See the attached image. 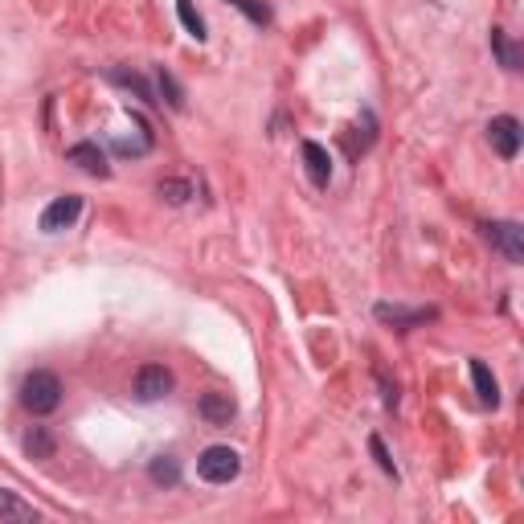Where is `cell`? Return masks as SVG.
Instances as JSON below:
<instances>
[{"mask_svg": "<svg viewBox=\"0 0 524 524\" xmlns=\"http://www.w3.org/2000/svg\"><path fill=\"white\" fill-rule=\"evenodd\" d=\"M21 405H25L29 414H37V418H45V414H53L62 405V381L58 373L50 369H33L25 381H21Z\"/></svg>", "mask_w": 524, "mask_h": 524, "instance_id": "6da1fadb", "label": "cell"}, {"mask_svg": "<svg viewBox=\"0 0 524 524\" xmlns=\"http://www.w3.org/2000/svg\"><path fill=\"white\" fill-rule=\"evenodd\" d=\"M238 472H242V459L233 447H205L197 459V475L205 483H230L238 480Z\"/></svg>", "mask_w": 524, "mask_h": 524, "instance_id": "7a4b0ae2", "label": "cell"}, {"mask_svg": "<svg viewBox=\"0 0 524 524\" xmlns=\"http://www.w3.org/2000/svg\"><path fill=\"white\" fill-rule=\"evenodd\" d=\"M483 230H488L491 246H496L512 267H520V262H524V230H520V225H516V222H488Z\"/></svg>", "mask_w": 524, "mask_h": 524, "instance_id": "3957f363", "label": "cell"}, {"mask_svg": "<svg viewBox=\"0 0 524 524\" xmlns=\"http://www.w3.org/2000/svg\"><path fill=\"white\" fill-rule=\"evenodd\" d=\"M78 214H82V197H74V193H66V197L50 201V205L42 209V230L45 233H58V230H70V225L78 222Z\"/></svg>", "mask_w": 524, "mask_h": 524, "instance_id": "277c9868", "label": "cell"}, {"mask_svg": "<svg viewBox=\"0 0 524 524\" xmlns=\"http://www.w3.org/2000/svg\"><path fill=\"white\" fill-rule=\"evenodd\" d=\"M488 139L491 148H496L504 160H516V152H520V119H512V115H496V119L488 123Z\"/></svg>", "mask_w": 524, "mask_h": 524, "instance_id": "5b68a950", "label": "cell"}, {"mask_svg": "<svg viewBox=\"0 0 524 524\" xmlns=\"http://www.w3.org/2000/svg\"><path fill=\"white\" fill-rule=\"evenodd\" d=\"M172 394V373L164 365H144L136 373V397L139 402H160V397Z\"/></svg>", "mask_w": 524, "mask_h": 524, "instance_id": "8992f818", "label": "cell"}, {"mask_svg": "<svg viewBox=\"0 0 524 524\" xmlns=\"http://www.w3.org/2000/svg\"><path fill=\"white\" fill-rule=\"evenodd\" d=\"M373 316L381 319V324H389V328H418V324H426V319H434L439 311L434 308H402V303H377L373 308Z\"/></svg>", "mask_w": 524, "mask_h": 524, "instance_id": "52a82bcc", "label": "cell"}, {"mask_svg": "<svg viewBox=\"0 0 524 524\" xmlns=\"http://www.w3.org/2000/svg\"><path fill=\"white\" fill-rule=\"evenodd\" d=\"M303 164H308L311 185L328 189V181H332V156H328V148L316 144V139H303Z\"/></svg>", "mask_w": 524, "mask_h": 524, "instance_id": "ba28073f", "label": "cell"}, {"mask_svg": "<svg viewBox=\"0 0 524 524\" xmlns=\"http://www.w3.org/2000/svg\"><path fill=\"white\" fill-rule=\"evenodd\" d=\"M197 410H201V418H205L209 426H230V418L238 414V405H233L230 394H217V389H214V394L201 397Z\"/></svg>", "mask_w": 524, "mask_h": 524, "instance_id": "9c48e42d", "label": "cell"}, {"mask_svg": "<svg viewBox=\"0 0 524 524\" xmlns=\"http://www.w3.org/2000/svg\"><path fill=\"white\" fill-rule=\"evenodd\" d=\"M66 160L78 164L82 172H91V176H107V156H103V148H99V144H74L66 152Z\"/></svg>", "mask_w": 524, "mask_h": 524, "instance_id": "30bf717a", "label": "cell"}, {"mask_svg": "<svg viewBox=\"0 0 524 524\" xmlns=\"http://www.w3.org/2000/svg\"><path fill=\"white\" fill-rule=\"evenodd\" d=\"M37 516H42V512H37L33 504H25L17 491L0 488V520H37Z\"/></svg>", "mask_w": 524, "mask_h": 524, "instance_id": "8fae6325", "label": "cell"}, {"mask_svg": "<svg viewBox=\"0 0 524 524\" xmlns=\"http://www.w3.org/2000/svg\"><path fill=\"white\" fill-rule=\"evenodd\" d=\"M472 381H475V394H480L483 405H500V386L483 361H472Z\"/></svg>", "mask_w": 524, "mask_h": 524, "instance_id": "7c38bea8", "label": "cell"}, {"mask_svg": "<svg viewBox=\"0 0 524 524\" xmlns=\"http://www.w3.org/2000/svg\"><path fill=\"white\" fill-rule=\"evenodd\" d=\"M148 475H152V483H160V488H176V483H181V463L172 455H156L152 463H148Z\"/></svg>", "mask_w": 524, "mask_h": 524, "instance_id": "4fadbf2b", "label": "cell"}, {"mask_svg": "<svg viewBox=\"0 0 524 524\" xmlns=\"http://www.w3.org/2000/svg\"><path fill=\"white\" fill-rule=\"evenodd\" d=\"M25 451H29V459H53V434L45 426H33L25 434Z\"/></svg>", "mask_w": 524, "mask_h": 524, "instance_id": "5bb4252c", "label": "cell"}, {"mask_svg": "<svg viewBox=\"0 0 524 524\" xmlns=\"http://www.w3.org/2000/svg\"><path fill=\"white\" fill-rule=\"evenodd\" d=\"M491 50H496V58H500V66H504V70L520 66V53H516V45L504 37V29H491Z\"/></svg>", "mask_w": 524, "mask_h": 524, "instance_id": "9a60e30c", "label": "cell"}, {"mask_svg": "<svg viewBox=\"0 0 524 524\" xmlns=\"http://www.w3.org/2000/svg\"><path fill=\"white\" fill-rule=\"evenodd\" d=\"M156 82H160L164 103H168L172 111H181V107H185V91H181V82H176V78H172L168 70H160V74H156Z\"/></svg>", "mask_w": 524, "mask_h": 524, "instance_id": "2e32d148", "label": "cell"}, {"mask_svg": "<svg viewBox=\"0 0 524 524\" xmlns=\"http://www.w3.org/2000/svg\"><path fill=\"white\" fill-rule=\"evenodd\" d=\"M111 82H119V86H128V91H136L144 103H160V99H152V91H148V82L139 74H131V70H111Z\"/></svg>", "mask_w": 524, "mask_h": 524, "instance_id": "e0dca14e", "label": "cell"}, {"mask_svg": "<svg viewBox=\"0 0 524 524\" xmlns=\"http://www.w3.org/2000/svg\"><path fill=\"white\" fill-rule=\"evenodd\" d=\"M176 13H181V25L189 29V33L197 37V42H205V21H201V13L193 9L189 0H176Z\"/></svg>", "mask_w": 524, "mask_h": 524, "instance_id": "ac0fdd59", "label": "cell"}, {"mask_svg": "<svg viewBox=\"0 0 524 524\" xmlns=\"http://www.w3.org/2000/svg\"><path fill=\"white\" fill-rule=\"evenodd\" d=\"M156 193H160L168 205H185V201L193 197V185L189 181H160V189H156Z\"/></svg>", "mask_w": 524, "mask_h": 524, "instance_id": "d6986e66", "label": "cell"}, {"mask_svg": "<svg viewBox=\"0 0 524 524\" xmlns=\"http://www.w3.org/2000/svg\"><path fill=\"white\" fill-rule=\"evenodd\" d=\"M230 5H233V9L246 13V17L254 21V25H271V9L262 5V0H230Z\"/></svg>", "mask_w": 524, "mask_h": 524, "instance_id": "ffe728a7", "label": "cell"}, {"mask_svg": "<svg viewBox=\"0 0 524 524\" xmlns=\"http://www.w3.org/2000/svg\"><path fill=\"white\" fill-rule=\"evenodd\" d=\"M369 451H373V459H377V467H381V472H386V475H394V480H397V463H394V455H389V451H386V443H381L377 434H373V439H369Z\"/></svg>", "mask_w": 524, "mask_h": 524, "instance_id": "44dd1931", "label": "cell"}, {"mask_svg": "<svg viewBox=\"0 0 524 524\" xmlns=\"http://www.w3.org/2000/svg\"><path fill=\"white\" fill-rule=\"evenodd\" d=\"M377 381H381V402H386V410H394V405H397V386H389L386 373H377Z\"/></svg>", "mask_w": 524, "mask_h": 524, "instance_id": "7402d4cb", "label": "cell"}]
</instances>
